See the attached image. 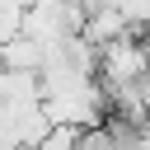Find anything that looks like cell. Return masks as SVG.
I'll list each match as a JSON object with an SVG mask.
<instances>
[{"mask_svg":"<svg viewBox=\"0 0 150 150\" xmlns=\"http://www.w3.org/2000/svg\"><path fill=\"white\" fill-rule=\"evenodd\" d=\"M19 33L33 38L42 52L47 47H61V42H70V38L84 33V5L80 0H28Z\"/></svg>","mask_w":150,"mask_h":150,"instance_id":"obj_1","label":"cell"}]
</instances>
